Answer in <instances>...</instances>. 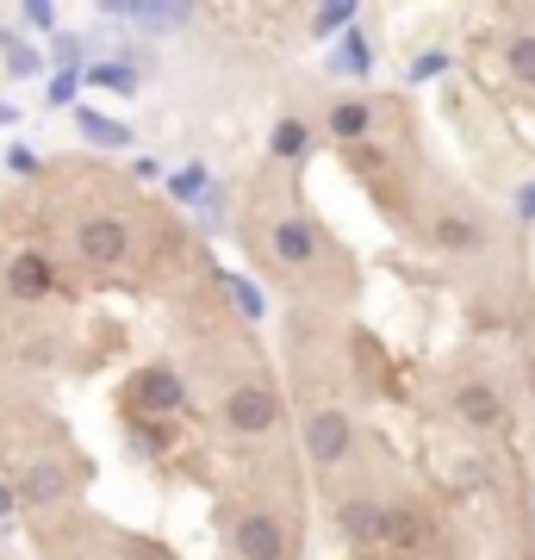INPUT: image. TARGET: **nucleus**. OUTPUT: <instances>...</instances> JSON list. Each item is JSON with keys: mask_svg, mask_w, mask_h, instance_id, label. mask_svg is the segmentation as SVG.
Instances as JSON below:
<instances>
[{"mask_svg": "<svg viewBox=\"0 0 535 560\" xmlns=\"http://www.w3.org/2000/svg\"><path fill=\"white\" fill-rule=\"evenodd\" d=\"M131 405H138L143 418H162V411L187 405V386H181L175 368H143L138 381H131Z\"/></svg>", "mask_w": 535, "mask_h": 560, "instance_id": "f257e3e1", "label": "nucleus"}, {"mask_svg": "<svg viewBox=\"0 0 535 560\" xmlns=\"http://www.w3.org/2000/svg\"><path fill=\"white\" fill-rule=\"evenodd\" d=\"M224 418H231V430H243V436H261V430H275L280 399L268 386H237V393L224 399Z\"/></svg>", "mask_w": 535, "mask_h": 560, "instance_id": "f03ea898", "label": "nucleus"}, {"mask_svg": "<svg viewBox=\"0 0 535 560\" xmlns=\"http://www.w3.org/2000/svg\"><path fill=\"white\" fill-rule=\"evenodd\" d=\"M75 249H81V261L113 268V261H125V249H131V231H125L119 219H88L75 231Z\"/></svg>", "mask_w": 535, "mask_h": 560, "instance_id": "7ed1b4c3", "label": "nucleus"}, {"mask_svg": "<svg viewBox=\"0 0 535 560\" xmlns=\"http://www.w3.org/2000/svg\"><path fill=\"white\" fill-rule=\"evenodd\" d=\"M305 455H312L317 467H337V460L349 455V418H342V411H317V418L305 423Z\"/></svg>", "mask_w": 535, "mask_h": 560, "instance_id": "20e7f679", "label": "nucleus"}, {"mask_svg": "<svg viewBox=\"0 0 535 560\" xmlns=\"http://www.w3.org/2000/svg\"><path fill=\"white\" fill-rule=\"evenodd\" d=\"M237 555L243 560H280L287 555V529H280L268 511H249V517L237 523Z\"/></svg>", "mask_w": 535, "mask_h": 560, "instance_id": "39448f33", "label": "nucleus"}, {"mask_svg": "<svg viewBox=\"0 0 535 560\" xmlns=\"http://www.w3.org/2000/svg\"><path fill=\"white\" fill-rule=\"evenodd\" d=\"M50 287H57V268H50V256H38V249L13 256V268H7V293H13V300H44Z\"/></svg>", "mask_w": 535, "mask_h": 560, "instance_id": "423d86ee", "label": "nucleus"}, {"mask_svg": "<svg viewBox=\"0 0 535 560\" xmlns=\"http://www.w3.org/2000/svg\"><path fill=\"white\" fill-rule=\"evenodd\" d=\"M275 256L287 261V268H305V261L317 256V231L305 219H280L275 224Z\"/></svg>", "mask_w": 535, "mask_h": 560, "instance_id": "0eeeda50", "label": "nucleus"}, {"mask_svg": "<svg viewBox=\"0 0 535 560\" xmlns=\"http://www.w3.org/2000/svg\"><path fill=\"white\" fill-rule=\"evenodd\" d=\"M455 411H461V418H467V423H474V430H492V423L504 418V405H498V393H492V386H486V381L461 386V393H455Z\"/></svg>", "mask_w": 535, "mask_h": 560, "instance_id": "6e6552de", "label": "nucleus"}, {"mask_svg": "<svg viewBox=\"0 0 535 560\" xmlns=\"http://www.w3.org/2000/svg\"><path fill=\"white\" fill-rule=\"evenodd\" d=\"M337 523H342V536H349V541H380V536H386V511H380V504H368V499L342 504Z\"/></svg>", "mask_w": 535, "mask_h": 560, "instance_id": "1a4fd4ad", "label": "nucleus"}, {"mask_svg": "<svg viewBox=\"0 0 535 560\" xmlns=\"http://www.w3.org/2000/svg\"><path fill=\"white\" fill-rule=\"evenodd\" d=\"M380 541H393V548H423V541H430V523H423V511H411V504H393Z\"/></svg>", "mask_w": 535, "mask_h": 560, "instance_id": "9d476101", "label": "nucleus"}, {"mask_svg": "<svg viewBox=\"0 0 535 560\" xmlns=\"http://www.w3.org/2000/svg\"><path fill=\"white\" fill-rule=\"evenodd\" d=\"M113 20L150 25V32H175V25H187L194 13H187V7H113Z\"/></svg>", "mask_w": 535, "mask_h": 560, "instance_id": "9b49d317", "label": "nucleus"}, {"mask_svg": "<svg viewBox=\"0 0 535 560\" xmlns=\"http://www.w3.org/2000/svg\"><path fill=\"white\" fill-rule=\"evenodd\" d=\"M437 243L455 249V256H474L479 243H486V231H479L474 219H455V212H449V219H437Z\"/></svg>", "mask_w": 535, "mask_h": 560, "instance_id": "f8f14e48", "label": "nucleus"}, {"mask_svg": "<svg viewBox=\"0 0 535 560\" xmlns=\"http://www.w3.org/2000/svg\"><path fill=\"white\" fill-rule=\"evenodd\" d=\"M368 125H374V113H368V106L342 101L337 113H330V138H337V143H361V138H368Z\"/></svg>", "mask_w": 535, "mask_h": 560, "instance_id": "ddd939ff", "label": "nucleus"}, {"mask_svg": "<svg viewBox=\"0 0 535 560\" xmlns=\"http://www.w3.org/2000/svg\"><path fill=\"white\" fill-rule=\"evenodd\" d=\"M20 499H25V504L62 499V467H32V474H25V486H20Z\"/></svg>", "mask_w": 535, "mask_h": 560, "instance_id": "4468645a", "label": "nucleus"}, {"mask_svg": "<svg viewBox=\"0 0 535 560\" xmlns=\"http://www.w3.org/2000/svg\"><path fill=\"white\" fill-rule=\"evenodd\" d=\"M268 150H275L280 162H299L305 150H312V131H305L299 119H280V125H275V143H268Z\"/></svg>", "mask_w": 535, "mask_h": 560, "instance_id": "2eb2a0df", "label": "nucleus"}, {"mask_svg": "<svg viewBox=\"0 0 535 560\" xmlns=\"http://www.w3.org/2000/svg\"><path fill=\"white\" fill-rule=\"evenodd\" d=\"M504 62H511L516 81H530V88H535V32H523V38L504 44Z\"/></svg>", "mask_w": 535, "mask_h": 560, "instance_id": "dca6fc26", "label": "nucleus"}, {"mask_svg": "<svg viewBox=\"0 0 535 560\" xmlns=\"http://www.w3.org/2000/svg\"><path fill=\"white\" fill-rule=\"evenodd\" d=\"M81 131H88L94 143H106V150H125V143H131V131H125V125L100 119V113H81Z\"/></svg>", "mask_w": 535, "mask_h": 560, "instance_id": "f3484780", "label": "nucleus"}, {"mask_svg": "<svg viewBox=\"0 0 535 560\" xmlns=\"http://www.w3.org/2000/svg\"><path fill=\"white\" fill-rule=\"evenodd\" d=\"M231 300H237V312H243V318H256V312H261V293L249 287V280H231Z\"/></svg>", "mask_w": 535, "mask_h": 560, "instance_id": "a211bd4d", "label": "nucleus"}, {"mask_svg": "<svg viewBox=\"0 0 535 560\" xmlns=\"http://www.w3.org/2000/svg\"><path fill=\"white\" fill-rule=\"evenodd\" d=\"M368 62H374V57H368V44H361V38H349V50L337 57V69H349V75H361Z\"/></svg>", "mask_w": 535, "mask_h": 560, "instance_id": "6ab92c4d", "label": "nucleus"}, {"mask_svg": "<svg viewBox=\"0 0 535 560\" xmlns=\"http://www.w3.org/2000/svg\"><path fill=\"white\" fill-rule=\"evenodd\" d=\"M88 81H100V88H138L131 69H88Z\"/></svg>", "mask_w": 535, "mask_h": 560, "instance_id": "aec40b11", "label": "nucleus"}, {"mask_svg": "<svg viewBox=\"0 0 535 560\" xmlns=\"http://www.w3.org/2000/svg\"><path fill=\"white\" fill-rule=\"evenodd\" d=\"M349 20H356V7H324V13H317V32H337V25H349Z\"/></svg>", "mask_w": 535, "mask_h": 560, "instance_id": "412c9836", "label": "nucleus"}, {"mask_svg": "<svg viewBox=\"0 0 535 560\" xmlns=\"http://www.w3.org/2000/svg\"><path fill=\"white\" fill-rule=\"evenodd\" d=\"M199 187H206V168H181V175H175V194H181V200H194Z\"/></svg>", "mask_w": 535, "mask_h": 560, "instance_id": "4be33fe9", "label": "nucleus"}, {"mask_svg": "<svg viewBox=\"0 0 535 560\" xmlns=\"http://www.w3.org/2000/svg\"><path fill=\"white\" fill-rule=\"evenodd\" d=\"M168 442H175L168 430H138V448H143V455H168Z\"/></svg>", "mask_w": 535, "mask_h": 560, "instance_id": "5701e85b", "label": "nucleus"}, {"mask_svg": "<svg viewBox=\"0 0 535 560\" xmlns=\"http://www.w3.org/2000/svg\"><path fill=\"white\" fill-rule=\"evenodd\" d=\"M442 69H449V57H437V50H430V57L411 62V81H430V75H442Z\"/></svg>", "mask_w": 535, "mask_h": 560, "instance_id": "b1692460", "label": "nucleus"}, {"mask_svg": "<svg viewBox=\"0 0 535 560\" xmlns=\"http://www.w3.org/2000/svg\"><path fill=\"white\" fill-rule=\"evenodd\" d=\"M50 101H57V106H69V101H75V81H69V75H57V81H50Z\"/></svg>", "mask_w": 535, "mask_h": 560, "instance_id": "393cba45", "label": "nucleus"}, {"mask_svg": "<svg viewBox=\"0 0 535 560\" xmlns=\"http://www.w3.org/2000/svg\"><path fill=\"white\" fill-rule=\"evenodd\" d=\"M25 20H32V25H44V32H50V20H57V7H38V0H32V7H25Z\"/></svg>", "mask_w": 535, "mask_h": 560, "instance_id": "a878e982", "label": "nucleus"}, {"mask_svg": "<svg viewBox=\"0 0 535 560\" xmlns=\"http://www.w3.org/2000/svg\"><path fill=\"white\" fill-rule=\"evenodd\" d=\"M7 62H13L20 75H32V69H38V57H32V50H7Z\"/></svg>", "mask_w": 535, "mask_h": 560, "instance_id": "bb28decb", "label": "nucleus"}, {"mask_svg": "<svg viewBox=\"0 0 535 560\" xmlns=\"http://www.w3.org/2000/svg\"><path fill=\"white\" fill-rule=\"evenodd\" d=\"M516 212H523V219H535V180L523 187V194H516Z\"/></svg>", "mask_w": 535, "mask_h": 560, "instance_id": "cd10ccee", "label": "nucleus"}, {"mask_svg": "<svg viewBox=\"0 0 535 560\" xmlns=\"http://www.w3.org/2000/svg\"><path fill=\"white\" fill-rule=\"evenodd\" d=\"M7 511H13V486H0V517H7Z\"/></svg>", "mask_w": 535, "mask_h": 560, "instance_id": "c85d7f7f", "label": "nucleus"}, {"mask_svg": "<svg viewBox=\"0 0 535 560\" xmlns=\"http://www.w3.org/2000/svg\"><path fill=\"white\" fill-rule=\"evenodd\" d=\"M361 560H374V555H361Z\"/></svg>", "mask_w": 535, "mask_h": 560, "instance_id": "c756f323", "label": "nucleus"}]
</instances>
